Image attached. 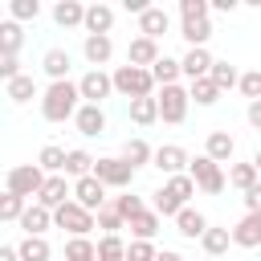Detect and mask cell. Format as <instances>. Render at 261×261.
<instances>
[{"instance_id": "cell-4", "label": "cell", "mask_w": 261, "mask_h": 261, "mask_svg": "<svg viewBox=\"0 0 261 261\" xmlns=\"http://www.w3.org/2000/svg\"><path fill=\"white\" fill-rule=\"evenodd\" d=\"M45 179H49V175L41 171V163H20V167H12V171L4 175V188H8L12 196H24V200L33 196V200H37L41 188H45Z\"/></svg>"}, {"instance_id": "cell-30", "label": "cell", "mask_w": 261, "mask_h": 261, "mask_svg": "<svg viewBox=\"0 0 261 261\" xmlns=\"http://www.w3.org/2000/svg\"><path fill=\"white\" fill-rule=\"evenodd\" d=\"M130 122H135V126L159 122V98H135V102H130Z\"/></svg>"}, {"instance_id": "cell-28", "label": "cell", "mask_w": 261, "mask_h": 261, "mask_svg": "<svg viewBox=\"0 0 261 261\" xmlns=\"http://www.w3.org/2000/svg\"><path fill=\"white\" fill-rule=\"evenodd\" d=\"M65 159H69V151H65V147H57V143L41 147V155H37L41 171H49V175H65Z\"/></svg>"}, {"instance_id": "cell-1", "label": "cell", "mask_w": 261, "mask_h": 261, "mask_svg": "<svg viewBox=\"0 0 261 261\" xmlns=\"http://www.w3.org/2000/svg\"><path fill=\"white\" fill-rule=\"evenodd\" d=\"M82 106H86V102H82L77 82H49V90L41 94V114H45L49 122L77 118V110H82Z\"/></svg>"}, {"instance_id": "cell-49", "label": "cell", "mask_w": 261, "mask_h": 261, "mask_svg": "<svg viewBox=\"0 0 261 261\" xmlns=\"http://www.w3.org/2000/svg\"><path fill=\"white\" fill-rule=\"evenodd\" d=\"M245 208H249V212H261V184H253V188L245 192Z\"/></svg>"}, {"instance_id": "cell-54", "label": "cell", "mask_w": 261, "mask_h": 261, "mask_svg": "<svg viewBox=\"0 0 261 261\" xmlns=\"http://www.w3.org/2000/svg\"><path fill=\"white\" fill-rule=\"evenodd\" d=\"M253 167H257V171H261V151H257V155H253Z\"/></svg>"}, {"instance_id": "cell-39", "label": "cell", "mask_w": 261, "mask_h": 261, "mask_svg": "<svg viewBox=\"0 0 261 261\" xmlns=\"http://www.w3.org/2000/svg\"><path fill=\"white\" fill-rule=\"evenodd\" d=\"M200 245H204L208 257H220V253H228V245H232V228H208Z\"/></svg>"}, {"instance_id": "cell-13", "label": "cell", "mask_w": 261, "mask_h": 261, "mask_svg": "<svg viewBox=\"0 0 261 261\" xmlns=\"http://www.w3.org/2000/svg\"><path fill=\"white\" fill-rule=\"evenodd\" d=\"M232 245H241V249H257L261 245V212H245L232 224Z\"/></svg>"}, {"instance_id": "cell-34", "label": "cell", "mask_w": 261, "mask_h": 261, "mask_svg": "<svg viewBox=\"0 0 261 261\" xmlns=\"http://www.w3.org/2000/svg\"><path fill=\"white\" fill-rule=\"evenodd\" d=\"M65 261H98V245L90 237H69L65 241Z\"/></svg>"}, {"instance_id": "cell-10", "label": "cell", "mask_w": 261, "mask_h": 261, "mask_svg": "<svg viewBox=\"0 0 261 261\" xmlns=\"http://www.w3.org/2000/svg\"><path fill=\"white\" fill-rule=\"evenodd\" d=\"M73 200H77L86 212H102V208H106V184H102L98 175H86V179L73 184Z\"/></svg>"}, {"instance_id": "cell-11", "label": "cell", "mask_w": 261, "mask_h": 261, "mask_svg": "<svg viewBox=\"0 0 261 261\" xmlns=\"http://www.w3.org/2000/svg\"><path fill=\"white\" fill-rule=\"evenodd\" d=\"M73 200V184H65V175H49L45 179V188H41V196L33 200V204H41V208H49V212H57L61 204H69Z\"/></svg>"}, {"instance_id": "cell-41", "label": "cell", "mask_w": 261, "mask_h": 261, "mask_svg": "<svg viewBox=\"0 0 261 261\" xmlns=\"http://www.w3.org/2000/svg\"><path fill=\"white\" fill-rule=\"evenodd\" d=\"M208 77L220 86V94H224V90H232V86H241V73H237V65H228V61H216Z\"/></svg>"}, {"instance_id": "cell-32", "label": "cell", "mask_w": 261, "mask_h": 261, "mask_svg": "<svg viewBox=\"0 0 261 261\" xmlns=\"http://www.w3.org/2000/svg\"><path fill=\"white\" fill-rule=\"evenodd\" d=\"M179 37L188 41V49H204V45H208V37H212V24H208V20H184Z\"/></svg>"}, {"instance_id": "cell-21", "label": "cell", "mask_w": 261, "mask_h": 261, "mask_svg": "<svg viewBox=\"0 0 261 261\" xmlns=\"http://www.w3.org/2000/svg\"><path fill=\"white\" fill-rule=\"evenodd\" d=\"M232 151H237V143H232V135H228V130H212V135H208V143H204V155H208L212 163H228V159H232Z\"/></svg>"}, {"instance_id": "cell-15", "label": "cell", "mask_w": 261, "mask_h": 261, "mask_svg": "<svg viewBox=\"0 0 261 261\" xmlns=\"http://www.w3.org/2000/svg\"><path fill=\"white\" fill-rule=\"evenodd\" d=\"M159 57H163V53H159V45H155L151 37H135L130 49H126V65H139V69H151Z\"/></svg>"}, {"instance_id": "cell-7", "label": "cell", "mask_w": 261, "mask_h": 261, "mask_svg": "<svg viewBox=\"0 0 261 261\" xmlns=\"http://www.w3.org/2000/svg\"><path fill=\"white\" fill-rule=\"evenodd\" d=\"M188 102H192V94L184 86H163L159 90V118L171 122V126H179L188 118Z\"/></svg>"}, {"instance_id": "cell-33", "label": "cell", "mask_w": 261, "mask_h": 261, "mask_svg": "<svg viewBox=\"0 0 261 261\" xmlns=\"http://www.w3.org/2000/svg\"><path fill=\"white\" fill-rule=\"evenodd\" d=\"M228 184L241 188V192H249L253 184H261V171L253 167V159H249V163H232V167H228Z\"/></svg>"}, {"instance_id": "cell-53", "label": "cell", "mask_w": 261, "mask_h": 261, "mask_svg": "<svg viewBox=\"0 0 261 261\" xmlns=\"http://www.w3.org/2000/svg\"><path fill=\"white\" fill-rule=\"evenodd\" d=\"M155 261H184V257H179V253H171V249H163V253H159Z\"/></svg>"}, {"instance_id": "cell-45", "label": "cell", "mask_w": 261, "mask_h": 261, "mask_svg": "<svg viewBox=\"0 0 261 261\" xmlns=\"http://www.w3.org/2000/svg\"><path fill=\"white\" fill-rule=\"evenodd\" d=\"M98 228H102V237H118V228H126V220L114 208H102L98 212Z\"/></svg>"}, {"instance_id": "cell-38", "label": "cell", "mask_w": 261, "mask_h": 261, "mask_svg": "<svg viewBox=\"0 0 261 261\" xmlns=\"http://www.w3.org/2000/svg\"><path fill=\"white\" fill-rule=\"evenodd\" d=\"M126 228H130L135 241H155V232H159V212H143V216H135Z\"/></svg>"}, {"instance_id": "cell-24", "label": "cell", "mask_w": 261, "mask_h": 261, "mask_svg": "<svg viewBox=\"0 0 261 261\" xmlns=\"http://www.w3.org/2000/svg\"><path fill=\"white\" fill-rule=\"evenodd\" d=\"M151 77H155V86H179V77H184V61H175V57H159L155 65H151Z\"/></svg>"}, {"instance_id": "cell-26", "label": "cell", "mask_w": 261, "mask_h": 261, "mask_svg": "<svg viewBox=\"0 0 261 261\" xmlns=\"http://www.w3.org/2000/svg\"><path fill=\"white\" fill-rule=\"evenodd\" d=\"M122 159H126V163L139 171V167L155 163V151L147 147V139H139V135H135V139H126V143H122Z\"/></svg>"}, {"instance_id": "cell-51", "label": "cell", "mask_w": 261, "mask_h": 261, "mask_svg": "<svg viewBox=\"0 0 261 261\" xmlns=\"http://www.w3.org/2000/svg\"><path fill=\"white\" fill-rule=\"evenodd\" d=\"M0 261H20V253H16V245H0Z\"/></svg>"}, {"instance_id": "cell-50", "label": "cell", "mask_w": 261, "mask_h": 261, "mask_svg": "<svg viewBox=\"0 0 261 261\" xmlns=\"http://www.w3.org/2000/svg\"><path fill=\"white\" fill-rule=\"evenodd\" d=\"M245 118H249V126H253V130H261V102H249Z\"/></svg>"}, {"instance_id": "cell-36", "label": "cell", "mask_w": 261, "mask_h": 261, "mask_svg": "<svg viewBox=\"0 0 261 261\" xmlns=\"http://www.w3.org/2000/svg\"><path fill=\"white\" fill-rule=\"evenodd\" d=\"M188 94H192V102H196V106H216L220 86H216L212 77H200V82H192V86H188Z\"/></svg>"}, {"instance_id": "cell-31", "label": "cell", "mask_w": 261, "mask_h": 261, "mask_svg": "<svg viewBox=\"0 0 261 261\" xmlns=\"http://www.w3.org/2000/svg\"><path fill=\"white\" fill-rule=\"evenodd\" d=\"M94 155L90 151H69V159H65V175L77 184V179H86V175H94Z\"/></svg>"}, {"instance_id": "cell-29", "label": "cell", "mask_w": 261, "mask_h": 261, "mask_svg": "<svg viewBox=\"0 0 261 261\" xmlns=\"http://www.w3.org/2000/svg\"><path fill=\"white\" fill-rule=\"evenodd\" d=\"M20 45H24L20 24H16V20H4V24H0V57H16Z\"/></svg>"}, {"instance_id": "cell-44", "label": "cell", "mask_w": 261, "mask_h": 261, "mask_svg": "<svg viewBox=\"0 0 261 261\" xmlns=\"http://www.w3.org/2000/svg\"><path fill=\"white\" fill-rule=\"evenodd\" d=\"M208 12H212L208 0H179V16L184 20H208Z\"/></svg>"}, {"instance_id": "cell-12", "label": "cell", "mask_w": 261, "mask_h": 261, "mask_svg": "<svg viewBox=\"0 0 261 261\" xmlns=\"http://www.w3.org/2000/svg\"><path fill=\"white\" fill-rule=\"evenodd\" d=\"M151 167H159V171L171 179V175H184V167H192V159H188L184 147L167 143V147H155V163H151Z\"/></svg>"}, {"instance_id": "cell-23", "label": "cell", "mask_w": 261, "mask_h": 261, "mask_svg": "<svg viewBox=\"0 0 261 261\" xmlns=\"http://www.w3.org/2000/svg\"><path fill=\"white\" fill-rule=\"evenodd\" d=\"M53 20H57L61 29H77V24H86V4H77V0H57V4H53Z\"/></svg>"}, {"instance_id": "cell-37", "label": "cell", "mask_w": 261, "mask_h": 261, "mask_svg": "<svg viewBox=\"0 0 261 261\" xmlns=\"http://www.w3.org/2000/svg\"><path fill=\"white\" fill-rule=\"evenodd\" d=\"M24 208H29V200H24V196H12V192H4V196H0V220H4V224H20Z\"/></svg>"}, {"instance_id": "cell-6", "label": "cell", "mask_w": 261, "mask_h": 261, "mask_svg": "<svg viewBox=\"0 0 261 261\" xmlns=\"http://www.w3.org/2000/svg\"><path fill=\"white\" fill-rule=\"evenodd\" d=\"M188 175H192V179H196V188H200V192H208V196H220V192H224V184H228V175L220 171V163H212L208 155L192 159Z\"/></svg>"}, {"instance_id": "cell-3", "label": "cell", "mask_w": 261, "mask_h": 261, "mask_svg": "<svg viewBox=\"0 0 261 261\" xmlns=\"http://www.w3.org/2000/svg\"><path fill=\"white\" fill-rule=\"evenodd\" d=\"M114 90L122 94V98H155V77H151V69H139V65H118L114 73Z\"/></svg>"}, {"instance_id": "cell-20", "label": "cell", "mask_w": 261, "mask_h": 261, "mask_svg": "<svg viewBox=\"0 0 261 261\" xmlns=\"http://www.w3.org/2000/svg\"><path fill=\"white\" fill-rule=\"evenodd\" d=\"M82 53H86V61H90L94 69H102V65L114 57V41H110V37H86V41H82Z\"/></svg>"}, {"instance_id": "cell-52", "label": "cell", "mask_w": 261, "mask_h": 261, "mask_svg": "<svg viewBox=\"0 0 261 261\" xmlns=\"http://www.w3.org/2000/svg\"><path fill=\"white\" fill-rule=\"evenodd\" d=\"M212 8H216V12H232V8H237V0H212Z\"/></svg>"}, {"instance_id": "cell-17", "label": "cell", "mask_w": 261, "mask_h": 261, "mask_svg": "<svg viewBox=\"0 0 261 261\" xmlns=\"http://www.w3.org/2000/svg\"><path fill=\"white\" fill-rule=\"evenodd\" d=\"M73 126H77V130H82L86 139H98V135H106V110H102V106H90V102H86V106L77 110Z\"/></svg>"}, {"instance_id": "cell-35", "label": "cell", "mask_w": 261, "mask_h": 261, "mask_svg": "<svg viewBox=\"0 0 261 261\" xmlns=\"http://www.w3.org/2000/svg\"><path fill=\"white\" fill-rule=\"evenodd\" d=\"M16 253H20V261H49V257H53V249H49L45 237H24V241L16 245Z\"/></svg>"}, {"instance_id": "cell-43", "label": "cell", "mask_w": 261, "mask_h": 261, "mask_svg": "<svg viewBox=\"0 0 261 261\" xmlns=\"http://www.w3.org/2000/svg\"><path fill=\"white\" fill-rule=\"evenodd\" d=\"M8 12H12V20L20 24V20H37V16H41V4H37V0H12Z\"/></svg>"}, {"instance_id": "cell-40", "label": "cell", "mask_w": 261, "mask_h": 261, "mask_svg": "<svg viewBox=\"0 0 261 261\" xmlns=\"http://www.w3.org/2000/svg\"><path fill=\"white\" fill-rule=\"evenodd\" d=\"M110 208H114V212H118V216H122L126 224H130L135 216H143V212H147L143 196H130V192H126V196H114V204H110Z\"/></svg>"}, {"instance_id": "cell-14", "label": "cell", "mask_w": 261, "mask_h": 261, "mask_svg": "<svg viewBox=\"0 0 261 261\" xmlns=\"http://www.w3.org/2000/svg\"><path fill=\"white\" fill-rule=\"evenodd\" d=\"M82 29H86V37H110V29H114V8H110V4H90Z\"/></svg>"}, {"instance_id": "cell-47", "label": "cell", "mask_w": 261, "mask_h": 261, "mask_svg": "<svg viewBox=\"0 0 261 261\" xmlns=\"http://www.w3.org/2000/svg\"><path fill=\"white\" fill-rule=\"evenodd\" d=\"M159 253H155V245L151 241H130L126 245V261H155Z\"/></svg>"}, {"instance_id": "cell-2", "label": "cell", "mask_w": 261, "mask_h": 261, "mask_svg": "<svg viewBox=\"0 0 261 261\" xmlns=\"http://www.w3.org/2000/svg\"><path fill=\"white\" fill-rule=\"evenodd\" d=\"M151 196H155L151 204H155L159 216H179V212L188 208V200L196 196V179H192L188 171H184V175H171V179H167L159 192H151Z\"/></svg>"}, {"instance_id": "cell-9", "label": "cell", "mask_w": 261, "mask_h": 261, "mask_svg": "<svg viewBox=\"0 0 261 261\" xmlns=\"http://www.w3.org/2000/svg\"><path fill=\"white\" fill-rule=\"evenodd\" d=\"M77 90H82V102L102 106V102L114 94V77H110V73H102V69H90V73L77 82Z\"/></svg>"}, {"instance_id": "cell-5", "label": "cell", "mask_w": 261, "mask_h": 261, "mask_svg": "<svg viewBox=\"0 0 261 261\" xmlns=\"http://www.w3.org/2000/svg\"><path fill=\"white\" fill-rule=\"evenodd\" d=\"M53 224L65 228L69 237H90V228H98V212H86L77 200H69V204H61L53 212Z\"/></svg>"}, {"instance_id": "cell-16", "label": "cell", "mask_w": 261, "mask_h": 261, "mask_svg": "<svg viewBox=\"0 0 261 261\" xmlns=\"http://www.w3.org/2000/svg\"><path fill=\"white\" fill-rule=\"evenodd\" d=\"M179 61H184V77H188V82L208 77V73H212V65H216V57H212L208 49H188Z\"/></svg>"}, {"instance_id": "cell-27", "label": "cell", "mask_w": 261, "mask_h": 261, "mask_svg": "<svg viewBox=\"0 0 261 261\" xmlns=\"http://www.w3.org/2000/svg\"><path fill=\"white\" fill-rule=\"evenodd\" d=\"M33 94H37V82H33V73H20V77L4 82V98H8V102H16V106H24Z\"/></svg>"}, {"instance_id": "cell-8", "label": "cell", "mask_w": 261, "mask_h": 261, "mask_svg": "<svg viewBox=\"0 0 261 261\" xmlns=\"http://www.w3.org/2000/svg\"><path fill=\"white\" fill-rule=\"evenodd\" d=\"M94 175L106 184V188H130L135 184V167L118 155V159H98L94 163Z\"/></svg>"}, {"instance_id": "cell-42", "label": "cell", "mask_w": 261, "mask_h": 261, "mask_svg": "<svg viewBox=\"0 0 261 261\" xmlns=\"http://www.w3.org/2000/svg\"><path fill=\"white\" fill-rule=\"evenodd\" d=\"M98 261H126V241L122 237H102L98 241Z\"/></svg>"}, {"instance_id": "cell-19", "label": "cell", "mask_w": 261, "mask_h": 261, "mask_svg": "<svg viewBox=\"0 0 261 261\" xmlns=\"http://www.w3.org/2000/svg\"><path fill=\"white\" fill-rule=\"evenodd\" d=\"M167 29H171V20H167V12H163V8H155V4H151V8L139 16V37H151V41H159Z\"/></svg>"}, {"instance_id": "cell-22", "label": "cell", "mask_w": 261, "mask_h": 261, "mask_svg": "<svg viewBox=\"0 0 261 261\" xmlns=\"http://www.w3.org/2000/svg\"><path fill=\"white\" fill-rule=\"evenodd\" d=\"M53 224V212L49 208H41V204H29L24 208V216H20V228H24V237H45V228Z\"/></svg>"}, {"instance_id": "cell-25", "label": "cell", "mask_w": 261, "mask_h": 261, "mask_svg": "<svg viewBox=\"0 0 261 261\" xmlns=\"http://www.w3.org/2000/svg\"><path fill=\"white\" fill-rule=\"evenodd\" d=\"M41 65H45V73H49L53 82H69V65H73V57H69L65 49H49V53L41 57Z\"/></svg>"}, {"instance_id": "cell-46", "label": "cell", "mask_w": 261, "mask_h": 261, "mask_svg": "<svg viewBox=\"0 0 261 261\" xmlns=\"http://www.w3.org/2000/svg\"><path fill=\"white\" fill-rule=\"evenodd\" d=\"M241 94H245L249 102H261V69L241 73Z\"/></svg>"}, {"instance_id": "cell-48", "label": "cell", "mask_w": 261, "mask_h": 261, "mask_svg": "<svg viewBox=\"0 0 261 261\" xmlns=\"http://www.w3.org/2000/svg\"><path fill=\"white\" fill-rule=\"evenodd\" d=\"M0 77H4V82L20 77V61H16V57H0Z\"/></svg>"}, {"instance_id": "cell-18", "label": "cell", "mask_w": 261, "mask_h": 261, "mask_svg": "<svg viewBox=\"0 0 261 261\" xmlns=\"http://www.w3.org/2000/svg\"><path fill=\"white\" fill-rule=\"evenodd\" d=\"M212 224H208V216L204 212H196V208H184L179 216H175V232L179 237H188V241H204V232H208Z\"/></svg>"}]
</instances>
